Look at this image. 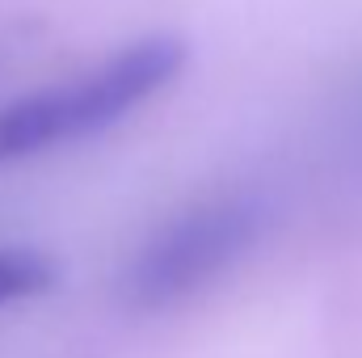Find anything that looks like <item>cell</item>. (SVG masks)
<instances>
[{"mask_svg": "<svg viewBox=\"0 0 362 358\" xmlns=\"http://www.w3.org/2000/svg\"><path fill=\"white\" fill-rule=\"evenodd\" d=\"M189 64V47L177 34H144L110 55H101L85 72L51 81L0 105V165L34 161L110 127L127 122L135 110L156 101L177 85Z\"/></svg>", "mask_w": 362, "mask_h": 358, "instance_id": "1", "label": "cell"}, {"mask_svg": "<svg viewBox=\"0 0 362 358\" xmlns=\"http://www.w3.org/2000/svg\"><path fill=\"white\" fill-rule=\"evenodd\" d=\"M55 282V262L38 249H0V308L42 295Z\"/></svg>", "mask_w": 362, "mask_h": 358, "instance_id": "3", "label": "cell"}, {"mask_svg": "<svg viewBox=\"0 0 362 358\" xmlns=\"http://www.w3.org/2000/svg\"><path fill=\"white\" fill-rule=\"evenodd\" d=\"M262 211L249 198H211L156 228L127 266V299L160 312L211 287L257 241Z\"/></svg>", "mask_w": 362, "mask_h": 358, "instance_id": "2", "label": "cell"}]
</instances>
